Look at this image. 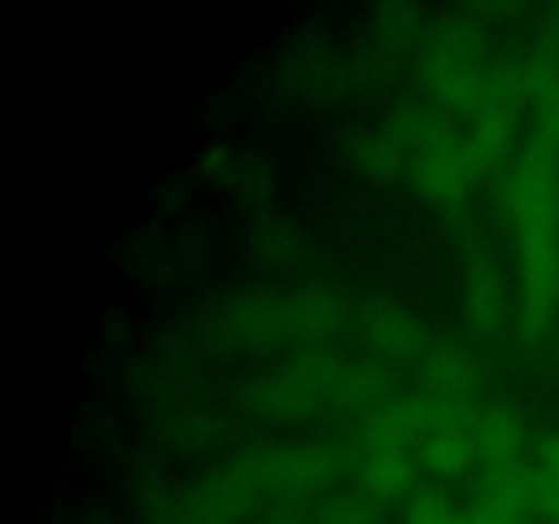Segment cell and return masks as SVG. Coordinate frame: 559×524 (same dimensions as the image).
<instances>
[{
  "label": "cell",
  "mask_w": 559,
  "mask_h": 524,
  "mask_svg": "<svg viewBox=\"0 0 559 524\" xmlns=\"http://www.w3.org/2000/svg\"><path fill=\"white\" fill-rule=\"evenodd\" d=\"M522 267L519 336L540 342L559 311V153L527 140L508 180Z\"/></svg>",
  "instance_id": "6da1fadb"
},
{
  "label": "cell",
  "mask_w": 559,
  "mask_h": 524,
  "mask_svg": "<svg viewBox=\"0 0 559 524\" xmlns=\"http://www.w3.org/2000/svg\"><path fill=\"white\" fill-rule=\"evenodd\" d=\"M426 87L448 109L480 115L486 109H516L530 93L519 71L486 69L484 41L469 27H448L431 44L424 63Z\"/></svg>",
  "instance_id": "7a4b0ae2"
},
{
  "label": "cell",
  "mask_w": 559,
  "mask_h": 524,
  "mask_svg": "<svg viewBox=\"0 0 559 524\" xmlns=\"http://www.w3.org/2000/svg\"><path fill=\"white\" fill-rule=\"evenodd\" d=\"M227 327L240 344L251 347L287 342L314 344L331 338L342 327V303L320 289L251 300L233 309Z\"/></svg>",
  "instance_id": "3957f363"
},
{
  "label": "cell",
  "mask_w": 559,
  "mask_h": 524,
  "mask_svg": "<svg viewBox=\"0 0 559 524\" xmlns=\"http://www.w3.org/2000/svg\"><path fill=\"white\" fill-rule=\"evenodd\" d=\"M349 451L338 442H304V445H273L238 458L235 469L257 497L278 495L298 500L325 489L347 469Z\"/></svg>",
  "instance_id": "277c9868"
},
{
  "label": "cell",
  "mask_w": 559,
  "mask_h": 524,
  "mask_svg": "<svg viewBox=\"0 0 559 524\" xmlns=\"http://www.w3.org/2000/svg\"><path fill=\"white\" fill-rule=\"evenodd\" d=\"M473 418L475 413L467 404L442 402L429 393H420V396L391 398L380 409L369 413L364 434L369 445H393L409 451V445H420L437 426L464 424Z\"/></svg>",
  "instance_id": "5b68a950"
},
{
  "label": "cell",
  "mask_w": 559,
  "mask_h": 524,
  "mask_svg": "<svg viewBox=\"0 0 559 524\" xmlns=\"http://www.w3.org/2000/svg\"><path fill=\"white\" fill-rule=\"evenodd\" d=\"M246 404L262 418L276 420L311 418L320 409H328L320 385L300 358L287 369L271 371L251 382L246 391Z\"/></svg>",
  "instance_id": "8992f818"
},
{
  "label": "cell",
  "mask_w": 559,
  "mask_h": 524,
  "mask_svg": "<svg viewBox=\"0 0 559 524\" xmlns=\"http://www.w3.org/2000/svg\"><path fill=\"white\" fill-rule=\"evenodd\" d=\"M535 469L522 458L500 467H486L484 480L467 508L478 524H524L535 511Z\"/></svg>",
  "instance_id": "52a82bcc"
},
{
  "label": "cell",
  "mask_w": 559,
  "mask_h": 524,
  "mask_svg": "<svg viewBox=\"0 0 559 524\" xmlns=\"http://www.w3.org/2000/svg\"><path fill=\"white\" fill-rule=\"evenodd\" d=\"M413 172L418 189L429 200H435L437 205H456V202H462L469 183L475 180L467 162H464L462 140H456L451 131L437 142H431V145H426L420 153H415Z\"/></svg>",
  "instance_id": "ba28073f"
},
{
  "label": "cell",
  "mask_w": 559,
  "mask_h": 524,
  "mask_svg": "<svg viewBox=\"0 0 559 524\" xmlns=\"http://www.w3.org/2000/svg\"><path fill=\"white\" fill-rule=\"evenodd\" d=\"M364 336L369 347L388 360L424 358L429 349L424 322L396 303L371 306L364 317Z\"/></svg>",
  "instance_id": "9c48e42d"
},
{
  "label": "cell",
  "mask_w": 559,
  "mask_h": 524,
  "mask_svg": "<svg viewBox=\"0 0 559 524\" xmlns=\"http://www.w3.org/2000/svg\"><path fill=\"white\" fill-rule=\"evenodd\" d=\"M462 311L469 331L478 333V336H491L506 322V284H502L497 265L486 254H475L464 267Z\"/></svg>",
  "instance_id": "30bf717a"
},
{
  "label": "cell",
  "mask_w": 559,
  "mask_h": 524,
  "mask_svg": "<svg viewBox=\"0 0 559 524\" xmlns=\"http://www.w3.org/2000/svg\"><path fill=\"white\" fill-rule=\"evenodd\" d=\"M516 136V109H486L475 115L467 136L462 140L464 162L473 178H484L511 153Z\"/></svg>",
  "instance_id": "8fae6325"
},
{
  "label": "cell",
  "mask_w": 559,
  "mask_h": 524,
  "mask_svg": "<svg viewBox=\"0 0 559 524\" xmlns=\"http://www.w3.org/2000/svg\"><path fill=\"white\" fill-rule=\"evenodd\" d=\"M420 382L429 396L467 404L469 393L475 391V364L464 349L453 344H437L420 358Z\"/></svg>",
  "instance_id": "7c38bea8"
},
{
  "label": "cell",
  "mask_w": 559,
  "mask_h": 524,
  "mask_svg": "<svg viewBox=\"0 0 559 524\" xmlns=\"http://www.w3.org/2000/svg\"><path fill=\"white\" fill-rule=\"evenodd\" d=\"M360 480L364 491L377 505L399 502L415 484V464L407 448L369 445L360 462Z\"/></svg>",
  "instance_id": "4fadbf2b"
},
{
  "label": "cell",
  "mask_w": 559,
  "mask_h": 524,
  "mask_svg": "<svg viewBox=\"0 0 559 524\" xmlns=\"http://www.w3.org/2000/svg\"><path fill=\"white\" fill-rule=\"evenodd\" d=\"M473 440L478 462H484V467H500V464L519 462L524 448V426L513 409L495 404L475 413Z\"/></svg>",
  "instance_id": "5bb4252c"
},
{
  "label": "cell",
  "mask_w": 559,
  "mask_h": 524,
  "mask_svg": "<svg viewBox=\"0 0 559 524\" xmlns=\"http://www.w3.org/2000/svg\"><path fill=\"white\" fill-rule=\"evenodd\" d=\"M418 458L426 469H431L440 478H456V475L467 473L478 462V451H475L473 440V420L437 426L418 445Z\"/></svg>",
  "instance_id": "9a60e30c"
},
{
  "label": "cell",
  "mask_w": 559,
  "mask_h": 524,
  "mask_svg": "<svg viewBox=\"0 0 559 524\" xmlns=\"http://www.w3.org/2000/svg\"><path fill=\"white\" fill-rule=\"evenodd\" d=\"M530 96H533V134L530 142L559 153V66L544 58L527 71Z\"/></svg>",
  "instance_id": "2e32d148"
},
{
  "label": "cell",
  "mask_w": 559,
  "mask_h": 524,
  "mask_svg": "<svg viewBox=\"0 0 559 524\" xmlns=\"http://www.w3.org/2000/svg\"><path fill=\"white\" fill-rule=\"evenodd\" d=\"M535 511L559 522V434L546 437L538 445V462H535Z\"/></svg>",
  "instance_id": "e0dca14e"
},
{
  "label": "cell",
  "mask_w": 559,
  "mask_h": 524,
  "mask_svg": "<svg viewBox=\"0 0 559 524\" xmlns=\"http://www.w3.org/2000/svg\"><path fill=\"white\" fill-rule=\"evenodd\" d=\"M317 524H377V502L366 491H347L322 508Z\"/></svg>",
  "instance_id": "ac0fdd59"
},
{
  "label": "cell",
  "mask_w": 559,
  "mask_h": 524,
  "mask_svg": "<svg viewBox=\"0 0 559 524\" xmlns=\"http://www.w3.org/2000/svg\"><path fill=\"white\" fill-rule=\"evenodd\" d=\"M456 516L459 511L451 500L435 489L418 491L407 505V524H453Z\"/></svg>",
  "instance_id": "d6986e66"
},
{
  "label": "cell",
  "mask_w": 559,
  "mask_h": 524,
  "mask_svg": "<svg viewBox=\"0 0 559 524\" xmlns=\"http://www.w3.org/2000/svg\"><path fill=\"white\" fill-rule=\"evenodd\" d=\"M453 524H478V522H475L473 513H469V511H459L456 522H453Z\"/></svg>",
  "instance_id": "ffe728a7"
},
{
  "label": "cell",
  "mask_w": 559,
  "mask_h": 524,
  "mask_svg": "<svg viewBox=\"0 0 559 524\" xmlns=\"http://www.w3.org/2000/svg\"><path fill=\"white\" fill-rule=\"evenodd\" d=\"M557 524H559V522H557Z\"/></svg>",
  "instance_id": "44dd1931"
}]
</instances>
